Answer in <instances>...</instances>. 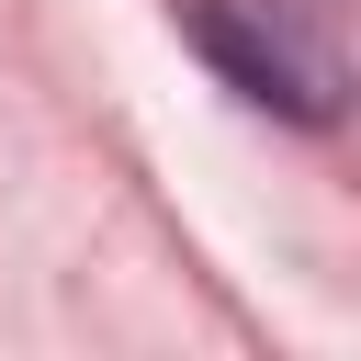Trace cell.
Wrapping results in <instances>:
<instances>
[{
    "label": "cell",
    "instance_id": "cell-1",
    "mask_svg": "<svg viewBox=\"0 0 361 361\" xmlns=\"http://www.w3.org/2000/svg\"><path fill=\"white\" fill-rule=\"evenodd\" d=\"M180 34L226 68V90H248V102H271V113H293V124H316V113H327L316 68H305L259 11H237V0H180Z\"/></svg>",
    "mask_w": 361,
    "mask_h": 361
}]
</instances>
